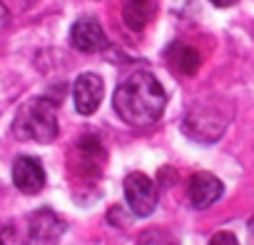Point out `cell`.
<instances>
[{"label": "cell", "mask_w": 254, "mask_h": 245, "mask_svg": "<svg viewBox=\"0 0 254 245\" xmlns=\"http://www.w3.org/2000/svg\"><path fill=\"white\" fill-rule=\"evenodd\" d=\"M167 93L150 73H135L122 80L112 93V108L127 125H152L165 113Z\"/></svg>", "instance_id": "1"}, {"label": "cell", "mask_w": 254, "mask_h": 245, "mask_svg": "<svg viewBox=\"0 0 254 245\" xmlns=\"http://www.w3.org/2000/svg\"><path fill=\"white\" fill-rule=\"evenodd\" d=\"M58 103L48 95L28 100L15 120H13V135L18 140H35V143H53L58 138Z\"/></svg>", "instance_id": "2"}, {"label": "cell", "mask_w": 254, "mask_h": 245, "mask_svg": "<svg viewBox=\"0 0 254 245\" xmlns=\"http://www.w3.org/2000/svg\"><path fill=\"white\" fill-rule=\"evenodd\" d=\"M224 125H227V115H219L212 105H197L185 118V133L192 140L212 143L222 135Z\"/></svg>", "instance_id": "3"}, {"label": "cell", "mask_w": 254, "mask_h": 245, "mask_svg": "<svg viewBox=\"0 0 254 245\" xmlns=\"http://www.w3.org/2000/svg\"><path fill=\"white\" fill-rule=\"evenodd\" d=\"M125 200L130 205L132 215L147 218L157 208V185L145 173H130L125 178Z\"/></svg>", "instance_id": "4"}, {"label": "cell", "mask_w": 254, "mask_h": 245, "mask_svg": "<svg viewBox=\"0 0 254 245\" xmlns=\"http://www.w3.org/2000/svg\"><path fill=\"white\" fill-rule=\"evenodd\" d=\"M63 233H65V223L53 210L43 208L28 218L23 245H58Z\"/></svg>", "instance_id": "5"}, {"label": "cell", "mask_w": 254, "mask_h": 245, "mask_svg": "<svg viewBox=\"0 0 254 245\" xmlns=\"http://www.w3.org/2000/svg\"><path fill=\"white\" fill-rule=\"evenodd\" d=\"M70 43H72V48L80 50V53H97V50L105 48L107 35H105V30H102V25H100L97 18L82 15V18H77V20L72 23V28H70Z\"/></svg>", "instance_id": "6"}, {"label": "cell", "mask_w": 254, "mask_h": 245, "mask_svg": "<svg viewBox=\"0 0 254 245\" xmlns=\"http://www.w3.org/2000/svg\"><path fill=\"white\" fill-rule=\"evenodd\" d=\"M105 95V83L100 75L95 73H82L77 75L75 85H72V100H75V110L80 115H92Z\"/></svg>", "instance_id": "7"}, {"label": "cell", "mask_w": 254, "mask_h": 245, "mask_svg": "<svg viewBox=\"0 0 254 245\" xmlns=\"http://www.w3.org/2000/svg\"><path fill=\"white\" fill-rule=\"evenodd\" d=\"M187 195H190V205L197 208V210H204L209 205H214L222 195H224V183L212 175V173H194L192 180H190V188H187Z\"/></svg>", "instance_id": "8"}, {"label": "cell", "mask_w": 254, "mask_h": 245, "mask_svg": "<svg viewBox=\"0 0 254 245\" xmlns=\"http://www.w3.org/2000/svg\"><path fill=\"white\" fill-rule=\"evenodd\" d=\"M13 183L20 193L25 195H35L45 188V168L38 158L30 155H20L13 163Z\"/></svg>", "instance_id": "9"}, {"label": "cell", "mask_w": 254, "mask_h": 245, "mask_svg": "<svg viewBox=\"0 0 254 245\" xmlns=\"http://www.w3.org/2000/svg\"><path fill=\"white\" fill-rule=\"evenodd\" d=\"M165 60L172 73H180L185 78H192L199 70V53L187 43H172L165 50Z\"/></svg>", "instance_id": "10"}, {"label": "cell", "mask_w": 254, "mask_h": 245, "mask_svg": "<svg viewBox=\"0 0 254 245\" xmlns=\"http://www.w3.org/2000/svg\"><path fill=\"white\" fill-rule=\"evenodd\" d=\"M155 18H157V3H150V0H132V3L122 5V20L132 33L145 30Z\"/></svg>", "instance_id": "11"}, {"label": "cell", "mask_w": 254, "mask_h": 245, "mask_svg": "<svg viewBox=\"0 0 254 245\" xmlns=\"http://www.w3.org/2000/svg\"><path fill=\"white\" fill-rule=\"evenodd\" d=\"M207 245H239V240H237V235H232V233H227V230H219V233H214V235L209 238Z\"/></svg>", "instance_id": "12"}, {"label": "cell", "mask_w": 254, "mask_h": 245, "mask_svg": "<svg viewBox=\"0 0 254 245\" xmlns=\"http://www.w3.org/2000/svg\"><path fill=\"white\" fill-rule=\"evenodd\" d=\"M8 20H10V13H8V8L3 3H0V33L8 28Z\"/></svg>", "instance_id": "13"}, {"label": "cell", "mask_w": 254, "mask_h": 245, "mask_svg": "<svg viewBox=\"0 0 254 245\" xmlns=\"http://www.w3.org/2000/svg\"><path fill=\"white\" fill-rule=\"evenodd\" d=\"M247 240H249V245H254V215L247 223Z\"/></svg>", "instance_id": "14"}]
</instances>
